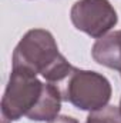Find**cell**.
Here are the masks:
<instances>
[{
    "label": "cell",
    "instance_id": "9c48e42d",
    "mask_svg": "<svg viewBox=\"0 0 121 123\" xmlns=\"http://www.w3.org/2000/svg\"><path fill=\"white\" fill-rule=\"evenodd\" d=\"M120 109H121V103H120Z\"/></svg>",
    "mask_w": 121,
    "mask_h": 123
},
{
    "label": "cell",
    "instance_id": "5b68a950",
    "mask_svg": "<svg viewBox=\"0 0 121 123\" xmlns=\"http://www.w3.org/2000/svg\"><path fill=\"white\" fill-rule=\"evenodd\" d=\"M61 92L54 83L43 85L41 94L34 105V107L27 113V119L34 122H51L59 116L61 109Z\"/></svg>",
    "mask_w": 121,
    "mask_h": 123
},
{
    "label": "cell",
    "instance_id": "6da1fadb",
    "mask_svg": "<svg viewBox=\"0 0 121 123\" xmlns=\"http://www.w3.org/2000/svg\"><path fill=\"white\" fill-rule=\"evenodd\" d=\"M13 69L41 74L47 82L59 85L74 69L59 52L53 34L44 29L29 30L13 52Z\"/></svg>",
    "mask_w": 121,
    "mask_h": 123
},
{
    "label": "cell",
    "instance_id": "277c9868",
    "mask_svg": "<svg viewBox=\"0 0 121 123\" xmlns=\"http://www.w3.org/2000/svg\"><path fill=\"white\" fill-rule=\"evenodd\" d=\"M71 23L77 30L100 39L111 30L118 16L108 0H78L70 10Z\"/></svg>",
    "mask_w": 121,
    "mask_h": 123
},
{
    "label": "cell",
    "instance_id": "3957f363",
    "mask_svg": "<svg viewBox=\"0 0 121 123\" xmlns=\"http://www.w3.org/2000/svg\"><path fill=\"white\" fill-rule=\"evenodd\" d=\"M43 90V83L26 70L13 69L9 77L7 87L1 97V119L3 123L19 120L34 107Z\"/></svg>",
    "mask_w": 121,
    "mask_h": 123
},
{
    "label": "cell",
    "instance_id": "8992f818",
    "mask_svg": "<svg viewBox=\"0 0 121 123\" xmlns=\"http://www.w3.org/2000/svg\"><path fill=\"white\" fill-rule=\"evenodd\" d=\"M91 55L98 64L121 72V30L107 33L97 39Z\"/></svg>",
    "mask_w": 121,
    "mask_h": 123
},
{
    "label": "cell",
    "instance_id": "ba28073f",
    "mask_svg": "<svg viewBox=\"0 0 121 123\" xmlns=\"http://www.w3.org/2000/svg\"><path fill=\"white\" fill-rule=\"evenodd\" d=\"M49 123H78L74 117H70V116H57L54 120Z\"/></svg>",
    "mask_w": 121,
    "mask_h": 123
},
{
    "label": "cell",
    "instance_id": "7a4b0ae2",
    "mask_svg": "<svg viewBox=\"0 0 121 123\" xmlns=\"http://www.w3.org/2000/svg\"><path fill=\"white\" fill-rule=\"evenodd\" d=\"M61 97L80 110L94 112L107 106L111 99V85L108 79L97 72L74 67L59 85Z\"/></svg>",
    "mask_w": 121,
    "mask_h": 123
},
{
    "label": "cell",
    "instance_id": "52a82bcc",
    "mask_svg": "<svg viewBox=\"0 0 121 123\" xmlns=\"http://www.w3.org/2000/svg\"><path fill=\"white\" fill-rule=\"evenodd\" d=\"M87 123H121V109L116 106H104L103 109L90 112Z\"/></svg>",
    "mask_w": 121,
    "mask_h": 123
},
{
    "label": "cell",
    "instance_id": "30bf717a",
    "mask_svg": "<svg viewBox=\"0 0 121 123\" xmlns=\"http://www.w3.org/2000/svg\"><path fill=\"white\" fill-rule=\"evenodd\" d=\"M86 123H87V122H86Z\"/></svg>",
    "mask_w": 121,
    "mask_h": 123
}]
</instances>
